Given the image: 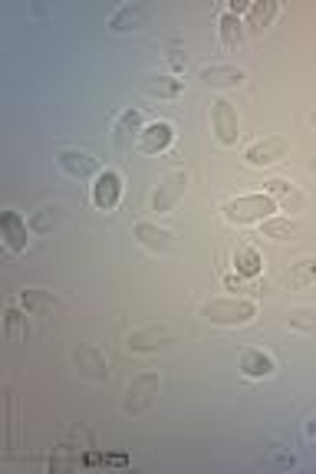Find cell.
Masks as SVG:
<instances>
[{
	"label": "cell",
	"mask_w": 316,
	"mask_h": 474,
	"mask_svg": "<svg viewBox=\"0 0 316 474\" xmlns=\"http://www.w3.org/2000/svg\"><path fill=\"white\" fill-rule=\"evenodd\" d=\"M280 211V205L273 201L271 194L261 192V194H238V198H231V201H224V208H221V215H224V221L228 225H263L267 217H273Z\"/></svg>",
	"instance_id": "1"
},
{
	"label": "cell",
	"mask_w": 316,
	"mask_h": 474,
	"mask_svg": "<svg viewBox=\"0 0 316 474\" xmlns=\"http://www.w3.org/2000/svg\"><path fill=\"white\" fill-rule=\"evenodd\" d=\"M201 316L215 326H247L257 316V303L240 297H215L201 303Z\"/></svg>",
	"instance_id": "2"
},
{
	"label": "cell",
	"mask_w": 316,
	"mask_h": 474,
	"mask_svg": "<svg viewBox=\"0 0 316 474\" xmlns=\"http://www.w3.org/2000/svg\"><path fill=\"white\" fill-rule=\"evenodd\" d=\"M158 388H162V376H158L155 369H145L139 376H132L122 409L129 412L132 419H135V415H145V412L155 405V399H158Z\"/></svg>",
	"instance_id": "3"
},
{
	"label": "cell",
	"mask_w": 316,
	"mask_h": 474,
	"mask_svg": "<svg viewBox=\"0 0 316 474\" xmlns=\"http://www.w3.org/2000/svg\"><path fill=\"white\" fill-rule=\"evenodd\" d=\"M211 129H215V139H218V145H224V149H231V145H238L240 139V118H238V109H234V102L231 99H215L211 102Z\"/></svg>",
	"instance_id": "4"
},
{
	"label": "cell",
	"mask_w": 316,
	"mask_h": 474,
	"mask_svg": "<svg viewBox=\"0 0 316 474\" xmlns=\"http://www.w3.org/2000/svg\"><path fill=\"white\" fill-rule=\"evenodd\" d=\"M185 188H188V175L182 168H174V172H165L158 178L152 192V211L155 215H168L182 198H185Z\"/></svg>",
	"instance_id": "5"
},
{
	"label": "cell",
	"mask_w": 316,
	"mask_h": 474,
	"mask_svg": "<svg viewBox=\"0 0 316 474\" xmlns=\"http://www.w3.org/2000/svg\"><path fill=\"white\" fill-rule=\"evenodd\" d=\"M56 165H60V172H66L77 182H89V178H96L102 172L99 159L86 149H60L56 151Z\"/></svg>",
	"instance_id": "6"
},
{
	"label": "cell",
	"mask_w": 316,
	"mask_h": 474,
	"mask_svg": "<svg viewBox=\"0 0 316 474\" xmlns=\"http://www.w3.org/2000/svg\"><path fill=\"white\" fill-rule=\"evenodd\" d=\"M122 175L116 172V168H102V172L93 178V192H89V198H93V205L99 208V211H116V205L122 201Z\"/></svg>",
	"instance_id": "7"
},
{
	"label": "cell",
	"mask_w": 316,
	"mask_h": 474,
	"mask_svg": "<svg viewBox=\"0 0 316 474\" xmlns=\"http://www.w3.org/2000/svg\"><path fill=\"white\" fill-rule=\"evenodd\" d=\"M174 343V333L168 326H145V330H132L126 336V349L129 353H158V349H168Z\"/></svg>",
	"instance_id": "8"
},
{
	"label": "cell",
	"mask_w": 316,
	"mask_h": 474,
	"mask_svg": "<svg viewBox=\"0 0 316 474\" xmlns=\"http://www.w3.org/2000/svg\"><path fill=\"white\" fill-rule=\"evenodd\" d=\"M287 151H290V139H287V135H267V139L247 145L244 159H247L251 168H267V165L280 162Z\"/></svg>",
	"instance_id": "9"
},
{
	"label": "cell",
	"mask_w": 316,
	"mask_h": 474,
	"mask_svg": "<svg viewBox=\"0 0 316 474\" xmlns=\"http://www.w3.org/2000/svg\"><path fill=\"white\" fill-rule=\"evenodd\" d=\"M73 363H77L79 376L93 379V382H106L109 379V359L102 349H96L93 343H79L73 349Z\"/></svg>",
	"instance_id": "10"
},
{
	"label": "cell",
	"mask_w": 316,
	"mask_h": 474,
	"mask_svg": "<svg viewBox=\"0 0 316 474\" xmlns=\"http://www.w3.org/2000/svg\"><path fill=\"white\" fill-rule=\"evenodd\" d=\"M20 306L30 313V316H63L66 313L63 297H56L53 290H40V287L20 290Z\"/></svg>",
	"instance_id": "11"
},
{
	"label": "cell",
	"mask_w": 316,
	"mask_h": 474,
	"mask_svg": "<svg viewBox=\"0 0 316 474\" xmlns=\"http://www.w3.org/2000/svg\"><path fill=\"white\" fill-rule=\"evenodd\" d=\"M172 142H174V126L168 118H155V122H149L142 129L135 149L142 151V155H162V151L172 149Z\"/></svg>",
	"instance_id": "12"
},
{
	"label": "cell",
	"mask_w": 316,
	"mask_h": 474,
	"mask_svg": "<svg viewBox=\"0 0 316 474\" xmlns=\"http://www.w3.org/2000/svg\"><path fill=\"white\" fill-rule=\"evenodd\" d=\"M145 122H142V112L139 109H126V112H119V118H116V126H112V142H116V149L119 151H129L135 142H139V135H142Z\"/></svg>",
	"instance_id": "13"
},
{
	"label": "cell",
	"mask_w": 316,
	"mask_h": 474,
	"mask_svg": "<svg viewBox=\"0 0 316 474\" xmlns=\"http://www.w3.org/2000/svg\"><path fill=\"white\" fill-rule=\"evenodd\" d=\"M132 237H135L145 250H152V254H165V250H172V244H174L172 231L162 225H152V221H135V225H132Z\"/></svg>",
	"instance_id": "14"
},
{
	"label": "cell",
	"mask_w": 316,
	"mask_h": 474,
	"mask_svg": "<svg viewBox=\"0 0 316 474\" xmlns=\"http://www.w3.org/2000/svg\"><path fill=\"white\" fill-rule=\"evenodd\" d=\"M0 234H4V244H7L11 254H23L33 231L17 211H4V215H0Z\"/></svg>",
	"instance_id": "15"
},
{
	"label": "cell",
	"mask_w": 316,
	"mask_h": 474,
	"mask_svg": "<svg viewBox=\"0 0 316 474\" xmlns=\"http://www.w3.org/2000/svg\"><path fill=\"white\" fill-rule=\"evenodd\" d=\"M198 79L211 89H234L244 83V69L234 63H211V66H201Z\"/></svg>",
	"instance_id": "16"
},
{
	"label": "cell",
	"mask_w": 316,
	"mask_h": 474,
	"mask_svg": "<svg viewBox=\"0 0 316 474\" xmlns=\"http://www.w3.org/2000/svg\"><path fill=\"white\" fill-rule=\"evenodd\" d=\"M145 20H149V4H119V7L109 13V30L112 33L139 30Z\"/></svg>",
	"instance_id": "17"
},
{
	"label": "cell",
	"mask_w": 316,
	"mask_h": 474,
	"mask_svg": "<svg viewBox=\"0 0 316 474\" xmlns=\"http://www.w3.org/2000/svg\"><path fill=\"white\" fill-rule=\"evenodd\" d=\"M231 264H234V274H240V277H257V274L263 270L261 250L251 248V244H244V241L234 244V250H231Z\"/></svg>",
	"instance_id": "18"
},
{
	"label": "cell",
	"mask_w": 316,
	"mask_h": 474,
	"mask_svg": "<svg viewBox=\"0 0 316 474\" xmlns=\"http://www.w3.org/2000/svg\"><path fill=\"white\" fill-rule=\"evenodd\" d=\"M240 372L247 379H271L277 372V363L263 349H244L240 353Z\"/></svg>",
	"instance_id": "19"
},
{
	"label": "cell",
	"mask_w": 316,
	"mask_h": 474,
	"mask_svg": "<svg viewBox=\"0 0 316 474\" xmlns=\"http://www.w3.org/2000/svg\"><path fill=\"white\" fill-rule=\"evenodd\" d=\"M263 192L271 194L284 211H300L304 208V194L296 192V184L287 182V178H271V182L263 184Z\"/></svg>",
	"instance_id": "20"
},
{
	"label": "cell",
	"mask_w": 316,
	"mask_h": 474,
	"mask_svg": "<svg viewBox=\"0 0 316 474\" xmlns=\"http://www.w3.org/2000/svg\"><path fill=\"white\" fill-rule=\"evenodd\" d=\"M145 93L155 99H178L182 93H185V83H182L174 73H158V76H149V79H145Z\"/></svg>",
	"instance_id": "21"
},
{
	"label": "cell",
	"mask_w": 316,
	"mask_h": 474,
	"mask_svg": "<svg viewBox=\"0 0 316 474\" xmlns=\"http://www.w3.org/2000/svg\"><path fill=\"white\" fill-rule=\"evenodd\" d=\"M277 13H280V4L277 0H254L251 11H247V20H244V27H251L254 33L267 30L273 20H277Z\"/></svg>",
	"instance_id": "22"
},
{
	"label": "cell",
	"mask_w": 316,
	"mask_h": 474,
	"mask_svg": "<svg viewBox=\"0 0 316 474\" xmlns=\"http://www.w3.org/2000/svg\"><path fill=\"white\" fill-rule=\"evenodd\" d=\"M300 231H304L300 221H294V217H280V215L267 217V221L261 225V234L271 237V241H296Z\"/></svg>",
	"instance_id": "23"
},
{
	"label": "cell",
	"mask_w": 316,
	"mask_h": 474,
	"mask_svg": "<svg viewBox=\"0 0 316 474\" xmlns=\"http://www.w3.org/2000/svg\"><path fill=\"white\" fill-rule=\"evenodd\" d=\"M310 283H316V260L304 257V260H296V264H290V270L284 274V287H290V290H304V287H310Z\"/></svg>",
	"instance_id": "24"
},
{
	"label": "cell",
	"mask_w": 316,
	"mask_h": 474,
	"mask_svg": "<svg viewBox=\"0 0 316 474\" xmlns=\"http://www.w3.org/2000/svg\"><path fill=\"white\" fill-rule=\"evenodd\" d=\"M218 30H221V44H224V50H238V46L244 44V20L234 17V13H228V11L221 13Z\"/></svg>",
	"instance_id": "25"
},
{
	"label": "cell",
	"mask_w": 316,
	"mask_h": 474,
	"mask_svg": "<svg viewBox=\"0 0 316 474\" xmlns=\"http://www.w3.org/2000/svg\"><path fill=\"white\" fill-rule=\"evenodd\" d=\"M4 326H7V336L17 339V343H23V339L30 336V320H27V310H20V306H7Z\"/></svg>",
	"instance_id": "26"
},
{
	"label": "cell",
	"mask_w": 316,
	"mask_h": 474,
	"mask_svg": "<svg viewBox=\"0 0 316 474\" xmlns=\"http://www.w3.org/2000/svg\"><path fill=\"white\" fill-rule=\"evenodd\" d=\"M30 231L33 234H50L56 225H60V205H44V208H36L30 215Z\"/></svg>",
	"instance_id": "27"
},
{
	"label": "cell",
	"mask_w": 316,
	"mask_h": 474,
	"mask_svg": "<svg viewBox=\"0 0 316 474\" xmlns=\"http://www.w3.org/2000/svg\"><path fill=\"white\" fill-rule=\"evenodd\" d=\"M263 468H273V471H290L296 464V454H290L287 448H263V454L257 458Z\"/></svg>",
	"instance_id": "28"
},
{
	"label": "cell",
	"mask_w": 316,
	"mask_h": 474,
	"mask_svg": "<svg viewBox=\"0 0 316 474\" xmlns=\"http://www.w3.org/2000/svg\"><path fill=\"white\" fill-rule=\"evenodd\" d=\"M287 323H290V330L313 333V330H316V310H313V306H294V310L287 313Z\"/></svg>",
	"instance_id": "29"
},
{
	"label": "cell",
	"mask_w": 316,
	"mask_h": 474,
	"mask_svg": "<svg viewBox=\"0 0 316 474\" xmlns=\"http://www.w3.org/2000/svg\"><path fill=\"white\" fill-rule=\"evenodd\" d=\"M165 63L172 66V73H185V66H188L185 50H182L178 44H172L168 50H165Z\"/></svg>",
	"instance_id": "30"
},
{
	"label": "cell",
	"mask_w": 316,
	"mask_h": 474,
	"mask_svg": "<svg viewBox=\"0 0 316 474\" xmlns=\"http://www.w3.org/2000/svg\"><path fill=\"white\" fill-rule=\"evenodd\" d=\"M224 287L228 290H240V274H224Z\"/></svg>",
	"instance_id": "31"
},
{
	"label": "cell",
	"mask_w": 316,
	"mask_h": 474,
	"mask_svg": "<svg viewBox=\"0 0 316 474\" xmlns=\"http://www.w3.org/2000/svg\"><path fill=\"white\" fill-rule=\"evenodd\" d=\"M306 438H313V442H316V415L306 421Z\"/></svg>",
	"instance_id": "32"
},
{
	"label": "cell",
	"mask_w": 316,
	"mask_h": 474,
	"mask_svg": "<svg viewBox=\"0 0 316 474\" xmlns=\"http://www.w3.org/2000/svg\"><path fill=\"white\" fill-rule=\"evenodd\" d=\"M310 172H313V175H316V155H313V162H310Z\"/></svg>",
	"instance_id": "33"
},
{
	"label": "cell",
	"mask_w": 316,
	"mask_h": 474,
	"mask_svg": "<svg viewBox=\"0 0 316 474\" xmlns=\"http://www.w3.org/2000/svg\"><path fill=\"white\" fill-rule=\"evenodd\" d=\"M310 122H313V126H316V112H313V116H310Z\"/></svg>",
	"instance_id": "34"
}]
</instances>
